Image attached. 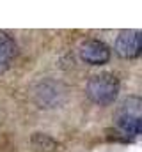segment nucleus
<instances>
[{
	"mask_svg": "<svg viewBox=\"0 0 142 152\" xmlns=\"http://www.w3.org/2000/svg\"><path fill=\"white\" fill-rule=\"evenodd\" d=\"M141 99L132 96L124 99L115 113V126L121 134L126 138H135L141 134L142 129V115H141Z\"/></svg>",
	"mask_w": 142,
	"mask_h": 152,
	"instance_id": "f257e3e1",
	"label": "nucleus"
},
{
	"mask_svg": "<svg viewBox=\"0 0 142 152\" xmlns=\"http://www.w3.org/2000/svg\"><path fill=\"white\" fill-rule=\"evenodd\" d=\"M85 92H87V97L100 106L112 104L119 94V80L112 73L94 75L87 81Z\"/></svg>",
	"mask_w": 142,
	"mask_h": 152,
	"instance_id": "f03ea898",
	"label": "nucleus"
},
{
	"mask_svg": "<svg viewBox=\"0 0 142 152\" xmlns=\"http://www.w3.org/2000/svg\"><path fill=\"white\" fill-rule=\"evenodd\" d=\"M142 51V36L139 30H123L115 39V53L121 58H137Z\"/></svg>",
	"mask_w": 142,
	"mask_h": 152,
	"instance_id": "7ed1b4c3",
	"label": "nucleus"
},
{
	"mask_svg": "<svg viewBox=\"0 0 142 152\" xmlns=\"http://www.w3.org/2000/svg\"><path fill=\"white\" fill-rule=\"evenodd\" d=\"M80 58L89 66H103L110 60V48L103 41L89 39L80 46Z\"/></svg>",
	"mask_w": 142,
	"mask_h": 152,
	"instance_id": "20e7f679",
	"label": "nucleus"
},
{
	"mask_svg": "<svg viewBox=\"0 0 142 152\" xmlns=\"http://www.w3.org/2000/svg\"><path fill=\"white\" fill-rule=\"evenodd\" d=\"M16 53H18V46L14 39L5 32H0V73L11 66Z\"/></svg>",
	"mask_w": 142,
	"mask_h": 152,
	"instance_id": "39448f33",
	"label": "nucleus"
}]
</instances>
